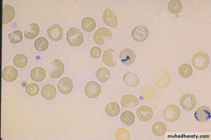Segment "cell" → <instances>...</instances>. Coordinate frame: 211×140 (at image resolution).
<instances>
[{"mask_svg":"<svg viewBox=\"0 0 211 140\" xmlns=\"http://www.w3.org/2000/svg\"><path fill=\"white\" fill-rule=\"evenodd\" d=\"M153 82L154 85L160 89H164L169 85L171 80V76L166 71L159 69L155 72L153 77Z\"/></svg>","mask_w":211,"mask_h":140,"instance_id":"obj_1","label":"cell"},{"mask_svg":"<svg viewBox=\"0 0 211 140\" xmlns=\"http://www.w3.org/2000/svg\"><path fill=\"white\" fill-rule=\"evenodd\" d=\"M66 40L68 43L72 46H77L81 44L84 41L83 34L78 28L72 27L68 30Z\"/></svg>","mask_w":211,"mask_h":140,"instance_id":"obj_2","label":"cell"},{"mask_svg":"<svg viewBox=\"0 0 211 140\" xmlns=\"http://www.w3.org/2000/svg\"><path fill=\"white\" fill-rule=\"evenodd\" d=\"M192 61V64L195 69L198 70H203L208 66L210 62V58L207 53L199 51L194 55Z\"/></svg>","mask_w":211,"mask_h":140,"instance_id":"obj_3","label":"cell"},{"mask_svg":"<svg viewBox=\"0 0 211 140\" xmlns=\"http://www.w3.org/2000/svg\"><path fill=\"white\" fill-rule=\"evenodd\" d=\"M181 112L178 107L173 104L167 105L163 110V116L168 122H173L178 120L180 115Z\"/></svg>","mask_w":211,"mask_h":140,"instance_id":"obj_4","label":"cell"},{"mask_svg":"<svg viewBox=\"0 0 211 140\" xmlns=\"http://www.w3.org/2000/svg\"><path fill=\"white\" fill-rule=\"evenodd\" d=\"M149 32L147 28L144 26H137L132 30L131 37L135 41L142 42L146 40L148 37Z\"/></svg>","mask_w":211,"mask_h":140,"instance_id":"obj_5","label":"cell"},{"mask_svg":"<svg viewBox=\"0 0 211 140\" xmlns=\"http://www.w3.org/2000/svg\"><path fill=\"white\" fill-rule=\"evenodd\" d=\"M180 104L184 110L190 111L195 107L196 104V98L194 95L190 93H186L180 98Z\"/></svg>","mask_w":211,"mask_h":140,"instance_id":"obj_6","label":"cell"},{"mask_svg":"<svg viewBox=\"0 0 211 140\" xmlns=\"http://www.w3.org/2000/svg\"><path fill=\"white\" fill-rule=\"evenodd\" d=\"M47 34L48 37L52 41L58 42L62 38L64 31L61 26L57 24H53L47 28Z\"/></svg>","mask_w":211,"mask_h":140,"instance_id":"obj_7","label":"cell"},{"mask_svg":"<svg viewBox=\"0 0 211 140\" xmlns=\"http://www.w3.org/2000/svg\"><path fill=\"white\" fill-rule=\"evenodd\" d=\"M84 91L85 94L90 98H94L98 96L101 91V87L96 82L91 81L85 85Z\"/></svg>","mask_w":211,"mask_h":140,"instance_id":"obj_8","label":"cell"},{"mask_svg":"<svg viewBox=\"0 0 211 140\" xmlns=\"http://www.w3.org/2000/svg\"><path fill=\"white\" fill-rule=\"evenodd\" d=\"M211 112L209 108L206 105L199 107L194 114L195 119L199 122L204 123L208 122L210 119Z\"/></svg>","mask_w":211,"mask_h":140,"instance_id":"obj_9","label":"cell"},{"mask_svg":"<svg viewBox=\"0 0 211 140\" xmlns=\"http://www.w3.org/2000/svg\"><path fill=\"white\" fill-rule=\"evenodd\" d=\"M136 57L135 52L130 48H125L122 50L119 55V60L123 64L126 65L133 64L135 60Z\"/></svg>","mask_w":211,"mask_h":140,"instance_id":"obj_10","label":"cell"},{"mask_svg":"<svg viewBox=\"0 0 211 140\" xmlns=\"http://www.w3.org/2000/svg\"><path fill=\"white\" fill-rule=\"evenodd\" d=\"M52 64V69L49 72V75L52 78H57L60 77L64 72V64L61 60L56 59L53 61Z\"/></svg>","mask_w":211,"mask_h":140,"instance_id":"obj_11","label":"cell"},{"mask_svg":"<svg viewBox=\"0 0 211 140\" xmlns=\"http://www.w3.org/2000/svg\"><path fill=\"white\" fill-rule=\"evenodd\" d=\"M57 87L60 93L64 94L70 93L72 90L73 85L71 79L68 77H65L58 81Z\"/></svg>","mask_w":211,"mask_h":140,"instance_id":"obj_12","label":"cell"},{"mask_svg":"<svg viewBox=\"0 0 211 140\" xmlns=\"http://www.w3.org/2000/svg\"><path fill=\"white\" fill-rule=\"evenodd\" d=\"M112 36V32L109 29L106 28L101 27L98 29L94 33L93 39L96 44L102 45L104 43L103 36L111 37Z\"/></svg>","mask_w":211,"mask_h":140,"instance_id":"obj_13","label":"cell"},{"mask_svg":"<svg viewBox=\"0 0 211 140\" xmlns=\"http://www.w3.org/2000/svg\"><path fill=\"white\" fill-rule=\"evenodd\" d=\"M18 74L17 70L15 67L11 65H8L3 69L2 76L5 81L11 82L17 79Z\"/></svg>","mask_w":211,"mask_h":140,"instance_id":"obj_14","label":"cell"},{"mask_svg":"<svg viewBox=\"0 0 211 140\" xmlns=\"http://www.w3.org/2000/svg\"><path fill=\"white\" fill-rule=\"evenodd\" d=\"M103 18L104 22L108 26L115 27L117 25V17L114 12L109 8L105 10L103 14Z\"/></svg>","mask_w":211,"mask_h":140,"instance_id":"obj_15","label":"cell"},{"mask_svg":"<svg viewBox=\"0 0 211 140\" xmlns=\"http://www.w3.org/2000/svg\"><path fill=\"white\" fill-rule=\"evenodd\" d=\"M136 114L138 119L142 121H147L150 120L153 115L152 109L147 105H143L137 110Z\"/></svg>","mask_w":211,"mask_h":140,"instance_id":"obj_16","label":"cell"},{"mask_svg":"<svg viewBox=\"0 0 211 140\" xmlns=\"http://www.w3.org/2000/svg\"><path fill=\"white\" fill-rule=\"evenodd\" d=\"M15 14V10L12 6L9 4L3 6L2 24H8L14 19Z\"/></svg>","mask_w":211,"mask_h":140,"instance_id":"obj_17","label":"cell"},{"mask_svg":"<svg viewBox=\"0 0 211 140\" xmlns=\"http://www.w3.org/2000/svg\"><path fill=\"white\" fill-rule=\"evenodd\" d=\"M120 103L123 108H131L139 105L140 101L135 96L128 94L122 96Z\"/></svg>","mask_w":211,"mask_h":140,"instance_id":"obj_18","label":"cell"},{"mask_svg":"<svg viewBox=\"0 0 211 140\" xmlns=\"http://www.w3.org/2000/svg\"><path fill=\"white\" fill-rule=\"evenodd\" d=\"M57 91L55 87L51 84H47L42 87L41 94L43 98L47 100L54 99L57 95Z\"/></svg>","mask_w":211,"mask_h":140,"instance_id":"obj_19","label":"cell"},{"mask_svg":"<svg viewBox=\"0 0 211 140\" xmlns=\"http://www.w3.org/2000/svg\"><path fill=\"white\" fill-rule=\"evenodd\" d=\"M115 54V51L113 49H108L105 50L102 57V61L104 63L109 67L115 66L117 63L114 58Z\"/></svg>","mask_w":211,"mask_h":140,"instance_id":"obj_20","label":"cell"},{"mask_svg":"<svg viewBox=\"0 0 211 140\" xmlns=\"http://www.w3.org/2000/svg\"><path fill=\"white\" fill-rule=\"evenodd\" d=\"M123 79L125 84L130 87H135L140 82L139 77L136 74L132 72L125 73L123 76Z\"/></svg>","mask_w":211,"mask_h":140,"instance_id":"obj_21","label":"cell"},{"mask_svg":"<svg viewBox=\"0 0 211 140\" xmlns=\"http://www.w3.org/2000/svg\"><path fill=\"white\" fill-rule=\"evenodd\" d=\"M40 30L38 25L35 23H32L27 27L24 32V35L26 38L33 39L37 36Z\"/></svg>","mask_w":211,"mask_h":140,"instance_id":"obj_22","label":"cell"},{"mask_svg":"<svg viewBox=\"0 0 211 140\" xmlns=\"http://www.w3.org/2000/svg\"><path fill=\"white\" fill-rule=\"evenodd\" d=\"M45 70L42 67H38L33 68L31 71L30 75L33 80L40 82L43 80L46 76Z\"/></svg>","mask_w":211,"mask_h":140,"instance_id":"obj_23","label":"cell"},{"mask_svg":"<svg viewBox=\"0 0 211 140\" xmlns=\"http://www.w3.org/2000/svg\"><path fill=\"white\" fill-rule=\"evenodd\" d=\"M140 92L146 99L148 100L153 99L156 95L155 89L151 86L148 84L142 86L140 89Z\"/></svg>","mask_w":211,"mask_h":140,"instance_id":"obj_24","label":"cell"},{"mask_svg":"<svg viewBox=\"0 0 211 140\" xmlns=\"http://www.w3.org/2000/svg\"><path fill=\"white\" fill-rule=\"evenodd\" d=\"M81 26L85 31L88 32H92L96 27V22L94 19L92 17H86L82 20Z\"/></svg>","mask_w":211,"mask_h":140,"instance_id":"obj_25","label":"cell"},{"mask_svg":"<svg viewBox=\"0 0 211 140\" xmlns=\"http://www.w3.org/2000/svg\"><path fill=\"white\" fill-rule=\"evenodd\" d=\"M105 111L106 114L109 116L115 117L119 113L120 107L117 103L111 102L106 106Z\"/></svg>","mask_w":211,"mask_h":140,"instance_id":"obj_26","label":"cell"},{"mask_svg":"<svg viewBox=\"0 0 211 140\" xmlns=\"http://www.w3.org/2000/svg\"><path fill=\"white\" fill-rule=\"evenodd\" d=\"M96 76V78L100 82L104 83L109 80L110 77V72L107 68L102 67L97 70Z\"/></svg>","mask_w":211,"mask_h":140,"instance_id":"obj_27","label":"cell"},{"mask_svg":"<svg viewBox=\"0 0 211 140\" xmlns=\"http://www.w3.org/2000/svg\"><path fill=\"white\" fill-rule=\"evenodd\" d=\"M121 121L124 124L131 125L134 122L135 117L133 113L131 111L127 110L123 112L120 116Z\"/></svg>","mask_w":211,"mask_h":140,"instance_id":"obj_28","label":"cell"},{"mask_svg":"<svg viewBox=\"0 0 211 140\" xmlns=\"http://www.w3.org/2000/svg\"><path fill=\"white\" fill-rule=\"evenodd\" d=\"M13 63L17 67L22 68L26 67L28 63V60L26 56L22 53L18 54L13 58Z\"/></svg>","mask_w":211,"mask_h":140,"instance_id":"obj_29","label":"cell"},{"mask_svg":"<svg viewBox=\"0 0 211 140\" xmlns=\"http://www.w3.org/2000/svg\"><path fill=\"white\" fill-rule=\"evenodd\" d=\"M179 74L182 77L188 78L193 73V69L191 65L188 63H184L181 64L178 69Z\"/></svg>","mask_w":211,"mask_h":140,"instance_id":"obj_30","label":"cell"},{"mask_svg":"<svg viewBox=\"0 0 211 140\" xmlns=\"http://www.w3.org/2000/svg\"><path fill=\"white\" fill-rule=\"evenodd\" d=\"M182 8L181 2L178 0H172L168 5V9L171 13L175 14L180 12Z\"/></svg>","mask_w":211,"mask_h":140,"instance_id":"obj_31","label":"cell"},{"mask_svg":"<svg viewBox=\"0 0 211 140\" xmlns=\"http://www.w3.org/2000/svg\"><path fill=\"white\" fill-rule=\"evenodd\" d=\"M152 129L154 134L157 136H161L163 135L166 132V127L163 123L157 121L153 124Z\"/></svg>","mask_w":211,"mask_h":140,"instance_id":"obj_32","label":"cell"},{"mask_svg":"<svg viewBox=\"0 0 211 140\" xmlns=\"http://www.w3.org/2000/svg\"><path fill=\"white\" fill-rule=\"evenodd\" d=\"M34 46L37 50L40 51H44L48 48L49 43L46 38L40 37L37 38L35 40Z\"/></svg>","mask_w":211,"mask_h":140,"instance_id":"obj_33","label":"cell"},{"mask_svg":"<svg viewBox=\"0 0 211 140\" xmlns=\"http://www.w3.org/2000/svg\"><path fill=\"white\" fill-rule=\"evenodd\" d=\"M8 37L10 42L13 44H17L20 42L23 38L22 33L19 30L9 33L8 35Z\"/></svg>","mask_w":211,"mask_h":140,"instance_id":"obj_34","label":"cell"},{"mask_svg":"<svg viewBox=\"0 0 211 140\" xmlns=\"http://www.w3.org/2000/svg\"><path fill=\"white\" fill-rule=\"evenodd\" d=\"M115 136L117 140H130V139L129 132L123 128L117 129L115 132Z\"/></svg>","mask_w":211,"mask_h":140,"instance_id":"obj_35","label":"cell"},{"mask_svg":"<svg viewBox=\"0 0 211 140\" xmlns=\"http://www.w3.org/2000/svg\"><path fill=\"white\" fill-rule=\"evenodd\" d=\"M26 93L31 96H35L39 92L40 87L37 84L34 83H30L26 87Z\"/></svg>","mask_w":211,"mask_h":140,"instance_id":"obj_36","label":"cell"},{"mask_svg":"<svg viewBox=\"0 0 211 140\" xmlns=\"http://www.w3.org/2000/svg\"><path fill=\"white\" fill-rule=\"evenodd\" d=\"M102 50L98 46H94L91 49L90 54L91 56L94 58H99L102 53Z\"/></svg>","mask_w":211,"mask_h":140,"instance_id":"obj_37","label":"cell"}]
</instances>
